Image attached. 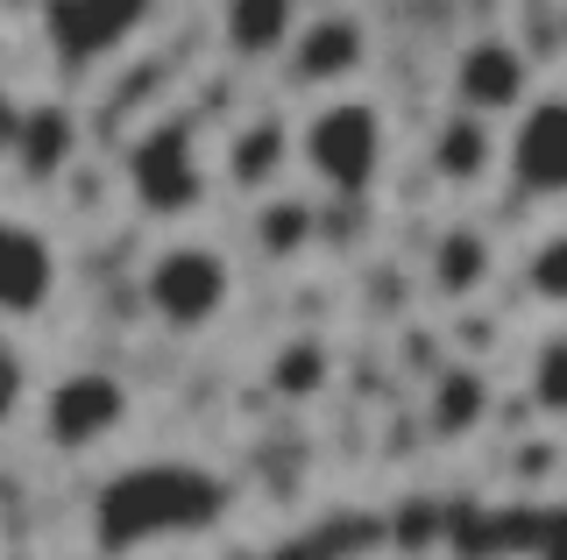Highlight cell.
<instances>
[{
	"label": "cell",
	"mask_w": 567,
	"mask_h": 560,
	"mask_svg": "<svg viewBox=\"0 0 567 560\" xmlns=\"http://www.w3.org/2000/svg\"><path fill=\"white\" fill-rule=\"evenodd\" d=\"M220 511V489L213 476L185 462H150V468H128L100 489V547L106 553H128L142 539H164V532H199V525Z\"/></svg>",
	"instance_id": "6da1fadb"
},
{
	"label": "cell",
	"mask_w": 567,
	"mask_h": 560,
	"mask_svg": "<svg viewBox=\"0 0 567 560\" xmlns=\"http://www.w3.org/2000/svg\"><path fill=\"white\" fill-rule=\"evenodd\" d=\"M291 156L327 191L362 199V191L377 185V170H383V114L369 107V100H319L306 114V128H298Z\"/></svg>",
	"instance_id": "7a4b0ae2"
},
{
	"label": "cell",
	"mask_w": 567,
	"mask_h": 560,
	"mask_svg": "<svg viewBox=\"0 0 567 560\" xmlns=\"http://www.w3.org/2000/svg\"><path fill=\"white\" fill-rule=\"evenodd\" d=\"M128 191L150 220H185L206 199V164H199V121L164 114L128 143Z\"/></svg>",
	"instance_id": "3957f363"
},
{
	"label": "cell",
	"mask_w": 567,
	"mask_h": 560,
	"mask_svg": "<svg viewBox=\"0 0 567 560\" xmlns=\"http://www.w3.org/2000/svg\"><path fill=\"white\" fill-rule=\"evenodd\" d=\"M142 299L171 334H206L235 299V262L206 241H164L142 270Z\"/></svg>",
	"instance_id": "277c9868"
},
{
	"label": "cell",
	"mask_w": 567,
	"mask_h": 560,
	"mask_svg": "<svg viewBox=\"0 0 567 560\" xmlns=\"http://www.w3.org/2000/svg\"><path fill=\"white\" fill-rule=\"evenodd\" d=\"M128 426V383L106 376V370H79L64 383H50L43 397V440L64 454H93L114 433Z\"/></svg>",
	"instance_id": "5b68a950"
},
{
	"label": "cell",
	"mask_w": 567,
	"mask_h": 560,
	"mask_svg": "<svg viewBox=\"0 0 567 560\" xmlns=\"http://www.w3.org/2000/svg\"><path fill=\"white\" fill-rule=\"evenodd\" d=\"M525 100H532V64L511 37H475L454 58V107L461 114L496 121V114H518Z\"/></svg>",
	"instance_id": "8992f818"
},
{
	"label": "cell",
	"mask_w": 567,
	"mask_h": 560,
	"mask_svg": "<svg viewBox=\"0 0 567 560\" xmlns=\"http://www.w3.org/2000/svg\"><path fill=\"white\" fill-rule=\"evenodd\" d=\"M511 178L525 199H567V100H525L511 128Z\"/></svg>",
	"instance_id": "52a82bcc"
},
{
	"label": "cell",
	"mask_w": 567,
	"mask_h": 560,
	"mask_svg": "<svg viewBox=\"0 0 567 560\" xmlns=\"http://www.w3.org/2000/svg\"><path fill=\"white\" fill-rule=\"evenodd\" d=\"M58 291V249L22 214H0V326L35 320Z\"/></svg>",
	"instance_id": "ba28073f"
},
{
	"label": "cell",
	"mask_w": 567,
	"mask_h": 560,
	"mask_svg": "<svg viewBox=\"0 0 567 560\" xmlns=\"http://www.w3.org/2000/svg\"><path fill=\"white\" fill-rule=\"evenodd\" d=\"M142 22H150V0H43V29L71 64L121 50Z\"/></svg>",
	"instance_id": "9c48e42d"
},
{
	"label": "cell",
	"mask_w": 567,
	"mask_h": 560,
	"mask_svg": "<svg viewBox=\"0 0 567 560\" xmlns=\"http://www.w3.org/2000/svg\"><path fill=\"white\" fill-rule=\"evenodd\" d=\"M284 50H291V79L298 85H348L369 64V22L327 8V14H312V22H298Z\"/></svg>",
	"instance_id": "30bf717a"
},
{
	"label": "cell",
	"mask_w": 567,
	"mask_h": 560,
	"mask_svg": "<svg viewBox=\"0 0 567 560\" xmlns=\"http://www.w3.org/2000/svg\"><path fill=\"white\" fill-rule=\"evenodd\" d=\"M298 29V0H220V43L235 58H277Z\"/></svg>",
	"instance_id": "8fae6325"
},
{
	"label": "cell",
	"mask_w": 567,
	"mask_h": 560,
	"mask_svg": "<svg viewBox=\"0 0 567 560\" xmlns=\"http://www.w3.org/2000/svg\"><path fill=\"white\" fill-rule=\"evenodd\" d=\"M489 164H496V128L483 114H440V128H433V170L447 185H475V178H489Z\"/></svg>",
	"instance_id": "7c38bea8"
},
{
	"label": "cell",
	"mask_w": 567,
	"mask_h": 560,
	"mask_svg": "<svg viewBox=\"0 0 567 560\" xmlns=\"http://www.w3.org/2000/svg\"><path fill=\"white\" fill-rule=\"evenodd\" d=\"M489 270H496V256L475 227H447V235L433 241V291L440 299H475V291L489 284Z\"/></svg>",
	"instance_id": "4fadbf2b"
},
{
	"label": "cell",
	"mask_w": 567,
	"mask_h": 560,
	"mask_svg": "<svg viewBox=\"0 0 567 560\" xmlns=\"http://www.w3.org/2000/svg\"><path fill=\"white\" fill-rule=\"evenodd\" d=\"M71 149H79V128H71L64 107H29L14 121V164L29 178H50L58 164H71Z\"/></svg>",
	"instance_id": "5bb4252c"
},
{
	"label": "cell",
	"mask_w": 567,
	"mask_h": 560,
	"mask_svg": "<svg viewBox=\"0 0 567 560\" xmlns=\"http://www.w3.org/2000/svg\"><path fill=\"white\" fill-rule=\"evenodd\" d=\"M284 164H291V135H284V121H248L235 143H227V178H235L241 191L277 185Z\"/></svg>",
	"instance_id": "9a60e30c"
},
{
	"label": "cell",
	"mask_w": 567,
	"mask_h": 560,
	"mask_svg": "<svg viewBox=\"0 0 567 560\" xmlns=\"http://www.w3.org/2000/svg\"><path fill=\"white\" fill-rule=\"evenodd\" d=\"M483 397H489V383L475 376V370H447V376H440V391H433V433H440V440L468 433L475 418H483Z\"/></svg>",
	"instance_id": "2e32d148"
},
{
	"label": "cell",
	"mask_w": 567,
	"mask_h": 560,
	"mask_svg": "<svg viewBox=\"0 0 567 560\" xmlns=\"http://www.w3.org/2000/svg\"><path fill=\"white\" fill-rule=\"evenodd\" d=\"M532 405L567 418V326L560 334H539V348H532Z\"/></svg>",
	"instance_id": "e0dca14e"
},
{
	"label": "cell",
	"mask_w": 567,
	"mask_h": 560,
	"mask_svg": "<svg viewBox=\"0 0 567 560\" xmlns=\"http://www.w3.org/2000/svg\"><path fill=\"white\" fill-rule=\"evenodd\" d=\"M256 241H262L270 256H298V249L312 241V206H298V199H262Z\"/></svg>",
	"instance_id": "ac0fdd59"
},
{
	"label": "cell",
	"mask_w": 567,
	"mask_h": 560,
	"mask_svg": "<svg viewBox=\"0 0 567 560\" xmlns=\"http://www.w3.org/2000/svg\"><path fill=\"white\" fill-rule=\"evenodd\" d=\"M525 284H532V299L567 305V227H554V235L525 256Z\"/></svg>",
	"instance_id": "d6986e66"
},
{
	"label": "cell",
	"mask_w": 567,
	"mask_h": 560,
	"mask_svg": "<svg viewBox=\"0 0 567 560\" xmlns=\"http://www.w3.org/2000/svg\"><path fill=\"white\" fill-rule=\"evenodd\" d=\"M277 391L284 397H312L319 391V376H327V355H319V348L312 341H291V348H284V355H277Z\"/></svg>",
	"instance_id": "ffe728a7"
},
{
	"label": "cell",
	"mask_w": 567,
	"mask_h": 560,
	"mask_svg": "<svg viewBox=\"0 0 567 560\" xmlns=\"http://www.w3.org/2000/svg\"><path fill=\"white\" fill-rule=\"evenodd\" d=\"M22 391H29V376H22V355H14V348L0 341V426L14 418V405H22Z\"/></svg>",
	"instance_id": "44dd1931"
}]
</instances>
